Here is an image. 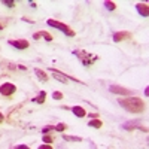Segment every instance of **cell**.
<instances>
[{
  "mask_svg": "<svg viewBox=\"0 0 149 149\" xmlns=\"http://www.w3.org/2000/svg\"><path fill=\"white\" fill-rule=\"evenodd\" d=\"M119 106L124 107L127 112H131V113H140V112L145 110V102L139 97H125V98H119Z\"/></svg>",
  "mask_w": 149,
  "mask_h": 149,
  "instance_id": "obj_1",
  "label": "cell"
},
{
  "mask_svg": "<svg viewBox=\"0 0 149 149\" xmlns=\"http://www.w3.org/2000/svg\"><path fill=\"white\" fill-rule=\"evenodd\" d=\"M73 54L76 55V57H78V58L82 61V64H84V66H86V67L91 66V64L94 63V61H97V58H98L97 55H91L90 52L82 51V49H74Z\"/></svg>",
  "mask_w": 149,
  "mask_h": 149,
  "instance_id": "obj_2",
  "label": "cell"
},
{
  "mask_svg": "<svg viewBox=\"0 0 149 149\" xmlns=\"http://www.w3.org/2000/svg\"><path fill=\"white\" fill-rule=\"evenodd\" d=\"M46 24H48V26H51V27H54V29H58L60 31H63V33H64L66 36H69V37H73V36H74V31H73L69 26H66L64 22H60V21H55V19H48Z\"/></svg>",
  "mask_w": 149,
  "mask_h": 149,
  "instance_id": "obj_3",
  "label": "cell"
},
{
  "mask_svg": "<svg viewBox=\"0 0 149 149\" xmlns=\"http://www.w3.org/2000/svg\"><path fill=\"white\" fill-rule=\"evenodd\" d=\"M15 90H17V86L14 85V84H10V82H5V84H2L0 85V94L2 95H12L15 93Z\"/></svg>",
  "mask_w": 149,
  "mask_h": 149,
  "instance_id": "obj_4",
  "label": "cell"
},
{
  "mask_svg": "<svg viewBox=\"0 0 149 149\" xmlns=\"http://www.w3.org/2000/svg\"><path fill=\"white\" fill-rule=\"evenodd\" d=\"M109 91L113 93V94H121V95H128V97L131 95V90H127V88H124V86H121V85H110Z\"/></svg>",
  "mask_w": 149,
  "mask_h": 149,
  "instance_id": "obj_5",
  "label": "cell"
},
{
  "mask_svg": "<svg viewBox=\"0 0 149 149\" xmlns=\"http://www.w3.org/2000/svg\"><path fill=\"white\" fill-rule=\"evenodd\" d=\"M140 124H142V121H140V119L128 121V122H125V124L122 125V128H124V130H133V128H137V127H139L140 130H145V131H146V128H145V127H142Z\"/></svg>",
  "mask_w": 149,
  "mask_h": 149,
  "instance_id": "obj_6",
  "label": "cell"
},
{
  "mask_svg": "<svg viewBox=\"0 0 149 149\" xmlns=\"http://www.w3.org/2000/svg\"><path fill=\"white\" fill-rule=\"evenodd\" d=\"M125 39H131V33H128V31H118V33L113 34V42H116V43L125 40Z\"/></svg>",
  "mask_w": 149,
  "mask_h": 149,
  "instance_id": "obj_7",
  "label": "cell"
},
{
  "mask_svg": "<svg viewBox=\"0 0 149 149\" xmlns=\"http://www.w3.org/2000/svg\"><path fill=\"white\" fill-rule=\"evenodd\" d=\"M9 43L14 46V48H17V49H27L29 45H30L27 40H22V39H18V40H9Z\"/></svg>",
  "mask_w": 149,
  "mask_h": 149,
  "instance_id": "obj_8",
  "label": "cell"
},
{
  "mask_svg": "<svg viewBox=\"0 0 149 149\" xmlns=\"http://www.w3.org/2000/svg\"><path fill=\"white\" fill-rule=\"evenodd\" d=\"M136 9H137L139 15H142L143 18H146L149 15V8H148V3H137L136 5Z\"/></svg>",
  "mask_w": 149,
  "mask_h": 149,
  "instance_id": "obj_9",
  "label": "cell"
},
{
  "mask_svg": "<svg viewBox=\"0 0 149 149\" xmlns=\"http://www.w3.org/2000/svg\"><path fill=\"white\" fill-rule=\"evenodd\" d=\"M52 72V74H54V78L57 79V81H60V82H63V84H67L69 82V76H66L64 73H61V72H58V70H55V69H49Z\"/></svg>",
  "mask_w": 149,
  "mask_h": 149,
  "instance_id": "obj_10",
  "label": "cell"
},
{
  "mask_svg": "<svg viewBox=\"0 0 149 149\" xmlns=\"http://www.w3.org/2000/svg\"><path fill=\"white\" fill-rule=\"evenodd\" d=\"M72 112H73V113L76 115L78 118L86 116V112H85V109H84L82 106H73V107H72Z\"/></svg>",
  "mask_w": 149,
  "mask_h": 149,
  "instance_id": "obj_11",
  "label": "cell"
},
{
  "mask_svg": "<svg viewBox=\"0 0 149 149\" xmlns=\"http://www.w3.org/2000/svg\"><path fill=\"white\" fill-rule=\"evenodd\" d=\"M45 98H46V93H45V91H40L39 95L33 98V102L37 103V104H43V103H45Z\"/></svg>",
  "mask_w": 149,
  "mask_h": 149,
  "instance_id": "obj_12",
  "label": "cell"
},
{
  "mask_svg": "<svg viewBox=\"0 0 149 149\" xmlns=\"http://www.w3.org/2000/svg\"><path fill=\"white\" fill-rule=\"evenodd\" d=\"M34 73H36V76L39 78L42 82H46V81H48V74H46L43 70H40V69H36V70H34Z\"/></svg>",
  "mask_w": 149,
  "mask_h": 149,
  "instance_id": "obj_13",
  "label": "cell"
},
{
  "mask_svg": "<svg viewBox=\"0 0 149 149\" xmlns=\"http://www.w3.org/2000/svg\"><path fill=\"white\" fill-rule=\"evenodd\" d=\"M88 125H90V127H93V128H102L103 122H102L100 119H91V121L88 122Z\"/></svg>",
  "mask_w": 149,
  "mask_h": 149,
  "instance_id": "obj_14",
  "label": "cell"
},
{
  "mask_svg": "<svg viewBox=\"0 0 149 149\" xmlns=\"http://www.w3.org/2000/svg\"><path fill=\"white\" fill-rule=\"evenodd\" d=\"M64 137V140H67V142H81L82 139L81 137H78V136H63Z\"/></svg>",
  "mask_w": 149,
  "mask_h": 149,
  "instance_id": "obj_15",
  "label": "cell"
},
{
  "mask_svg": "<svg viewBox=\"0 0 149 149\" xmlns=\"http://www.w3.org/2000/svg\"><path fill=\"white\" fill-rule=\"evenodd\" d=\"M39 34H40V37H45L46 39V42H51L54 37H52V34H49L48 31H39Z\"/></svg>",
  "mask_w": 149,
  "mask_h": 149,
  "instance_id": "obj_16",
  "label": "cell"
},
{
  "mask_svg": "<svg viewBox=\"0 0 149 149\" xmlns=\"http://www.w3.org/2000/svg\"><path fill=\"white\" fill-rule=\"evenodd\" d=\"M104 6H106V9H109V10H115V8H116V5L113 3V2H104Z\"/></svg>",
  "mask_w": 149,
  "mask_h": 149,
  "instance_id": "obj_17",
  "label": "cell"
},
{
  "mask_svg": "<svg viewBox=\"0 0 149 149\" xmlns=\"http://www.w3.org/2000/svg\"><path fill=\"white\" fill-rule=\"evenodd\" d=\"M42 139H43V143H46V145H51V143H52V140H54V137H51L49 134H48V136H46V134H43V137H42Z\"/></svg>",
  "mask_w": 149,
  "mask_h": 149,
  "instance_id": "obj_18",
  "label": "cell"
},
{
  "mask_svg": "<svg viewBox=\"0 0 149 149\" xmlns=\"http://www.w3.org/2000/svg\"><path fill=\"white\" fill-rule=\"evenodd\" d=\"M2 3H3L5 6H8V8H14V6H15L14 0H2Z\"/></svg>",
  "mask_w": 149,
  "mask_h": 149,
  "instance_id": "obj_19",
  "label": "cell"
},
{
  "mask_svg": "<svg viewBox=\"0 0 149 149\" xmlns=\"http://www.w3.org/2000/svg\"><path fill=\"white\" fill-rule=\"evenodd\" d=\"M66 128H67L66 124H58V125H55V127H54V130H55V131H64Z\"/></svg>",
  "mask_w": 149,
  "mask_h": 149,
  "instance_id": "obj_20",
  "label": "cell"
},
{
  "mask_svg": "<svg viewBox=\"0 0 149 149\" xmlns=\"http://www.w3.org/2000/svg\"><path fill=\"white\" fill-rule=\"evenodd\" d=\"M52 98L54 100H61V98H63V94H61L60 91H55V93H52Z\"/></svg>",
  "mask_w": 149,
  "mask_h": 149,
  "instance_id": "obj_21",
  "label": "cell"
},
{
  "mask_svg": "<svg viewBox=\"0 0 149 149\" xmlns=\"http://www.w3.org/2000/svg\"><path fill=\"white\" fill-rule=\"evenodd\" d=\"M37 149H52V146H51V145H46V143H43V145H40Z\"/></svg>",
  "mask_w": 149,
  "mask_h": 149,
  "instance_id": "obj_22",
  "label": "cell"
},
{
  "mask_svg": "<svg viewBox=\"0 0 149 149\" xmlns=\"http://www.w3.org/2000/svg\"><path fill=\"white\" fill-rule=\"evenodd\" d=\"M12 149H30L27 145H18V146H14Z\"/></svg>",
  "mask_w": 149,
  "mask_h": 149,
  "instance_id": "obj_23",
  "label": "cell"
},
{
  "mask_svg": "<svg viewBox=\"0 0 149 149\" xmlns=\"http://www.w3.org/2000/svg\"><path fill=\"white\" fill-rule=\"evenodd\" d=\"M33 39H34V40H39V39H40V34H39V33H34V34H33Z\"/></svg>",
  "mask_w": 149,
  "mask_h": 149,
  "instance_id": "obj_24",
  "label": "cell"
},
{
  "mask_svg": "<svg viewBox=\"0 0 149 149\" xmlns=\"http://www.w3.org/2000/svg\"><path fill=\"white\" fill-rule=\"evenodd\" d=\"M149 88H148V86H146V88H145V95H149V91H148Z\"/></svg>",
  "mask_w": 149,
  "mask_h": 149,
  "instance_id": "obj_25",
  "label": "cell"
},
{
  "mask_svg": "<svg viewBox=\"0 0 149 149\" xmlns=\"http://www.w3.org/2000/svg\"><path fill=\"white\" fill-rule=\"evenodd\" d=\"M30 6H31V8H36V6H37V5H36V3H34V2H30Z\"/></svg>",
  "mask_w": 149,
  "mask_h": 149,
  "instance_id": "obj_26",
  "label": "cell"
},
{
  "mask_svg": "<svg viewBox=\"0 0 149 149\" xmlns=\"http://www.w3.org/2000/svg\"><path fill=\"white\" fill-rule=\"evenodd\" d=\"M2 121H3V115H2V113H0V122H2Z\"/></svg>",
  "mask_w": 149,
  "mask_h": 149,
  "instance_id": "obj_27",
  "label": "cell"
},
{
  "mask_svg": "<svg viewBox=\"0 0 149 149\" xmlns=\"http://www.w3.org/2000/svg\"><path fill=\"white\" fill-rule=\"evenodd\" d=\"M0 30H2V26H0Z\"/></svg>",
  "mask_w": 149,
  "mask_h": 149,
  "instance_id": "obj_28",
  "label": "cell"
}]
</instances>
